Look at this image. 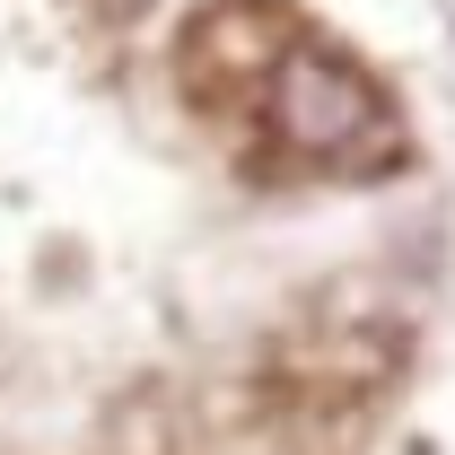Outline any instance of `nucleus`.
Instances as JSON below:
<instances>
[{
	"mask_svg": "<svg viewBox=\"0 0 455 455\" xmlns=\"http://www.w3.org/2000/svg\"><path fill=\"white\" fill-rule=\"evenodd\" d=\"M272 123H281L298 149H350L368 123H377V97H368V79L359 70H341L333 53H289L281 88H272Z\"/></svg>",
	"mask_w": 455,
	"mask_h": 455,
	"instance_id": "1",
	"label": "nucleus"
}]
</instances>
